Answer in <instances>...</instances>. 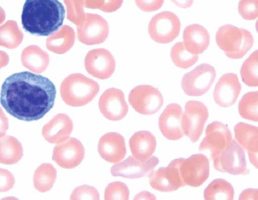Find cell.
<instances>
[{
  "label": "cell",
  "instance_id": "484cf974",
  "mask_svg": "<svg viewBox=\"0 0 258 200\" xmlns=\"http://www.w3.org/2000/svg\"><path fill=\"white\" fill-rule=\"evenodd\" d=\"M235 140L247 153H258V127L239 123L234 128Z\"/></svg>",
  "mask_w": 258,
  "mask_h": 200
},
{
  "label": "cell",
  "instance_id": "5bb4252c",
  "mask_svg": "<svg viewBox=\"0 0 258 200\" xmlns=\"http://www.w3.org/2000/svg\"><path fill=\"white\" fill-rule=\"evenodd\" d=\"M86 71L101 80L108 79L115 69L114 57L108 50L96 49L89 51L84 61Z\"/></svg>",
  "mask_w": 258,
  "mask_h": 200
},
{
  "label": "cell",
  "instance_id": "836d02e7",
  "mask_svg": "<svg viewBox=\"0 0 258 200\" xmlns=\"http://www.w3.org/2000/svg\"><path fill=\"white\" fill-rule=\"evenodd\" d=\"M67 12V19L77 27L86 22L87 14L84 12V0H63Z\"/></svg>",
  "mask_w": 258,
  "mask_h": 200
},
{
  "label": "cell",
  "instance_id": "1f68e13d",
  "mask_svg": "<svg viewBox=\"0 0 258 200\" xmlns=\"http://www.w3.org/2000/svg\"><path fill=\"white\" fill-rule=\"evenodd\" d=\"M171 59L177 67L186 69L191 67L198 61V55H194L185 48L183 42L175 43L171 50Z\"/></svg>",
  "mask_w": 258,
  "mask_h": 200
},
{
  "label": "cell",
  "instance_id": "b9f144b4",
  "mask_svg": "<svg viewBox=\"0 0 258 200\" xmlns=\"http://www.w3.org/2000/svg\"><path fill=\"white\" fill-rule=\"evenodd\" d=\"M177 7L186 9L190 8L194 3V0H171Z\"/></svg>",
  "mask_w": 258,
  "mask_h": 200
},
{
  "label": "cell",
  "instance_id": "8fae6325",
  "mask_svg": "<svg viewBox=\"0 0 258 200\" xmlns=\"http://www.w3.org/2000/svg\"><path fill=\"white\" fill-rule=\"evenodd\" d=\"M232 141V134L226 125L219 121H214L208 125L206 137L200 144V152L208 150L212 161Z\"/></svg>",
  "mask_w": 258,
  "mask_h": 200
},
{
  "label": "cell",
  "instance_id": "4fadbf2b",
  "mask_svg": "<svg viewBox=\"0 0 258 200\" xmlns=\"http://www.w3.org/2000/svg\"><path fill=\"white\" fill-rule=\"evenodd\" d=\"M108 35V22L98 14H87L86 22L77 28L78 40L87 45L104 43Z\"/></svg>",
  "mask_w": 258,
  "mask_h": 200
},
{
  "label": "cell",
  "instance_id": "d4e9b609",
  "mask_svg": "<svg viewBox=\"0 0 258 200\" xmlns=\"http://www.w3.org/2000/svg\"><path fill=\"white\" fill-rule=\"evenodd\" d=\"M75 40L74 29L66 25L47 38L46 47L51 52L62 55L71 49Z\"/></svg>",
  "mask_w": 258,
  "mask_h": 200
},
{
  "label": "cell",
  "instance_id": "9c48e42d",
  "mask_svg": "<svg viewBox=\"0 0 258 200\" xmlns=\"http://www.w3.org/2000/svg\"><path fill=\"white\" fill-rule=\"evenodd\" d=\"M128 101L136 112L144 115L158 113L164 104L160 90L150 85L136 86L130 92Z\"/></svg>",
  "mask_w": 258,
  "mask_h": 200
},
{
  "label": "cell",
  "instance_id": "6da1fadb",
  "mask_svg": "<svg viewBox=\"0 0 258 200\" xmlns=\"http://www.w3.org/2000/svg\"><path fill=\"white\" fill-rule=\"evenodd\" d=\"M56 93L54 84L47 78L28 71L20 72L4 82L0 103L16 119L36 121L53 108Z\"/></svg>",
  "mask_w": 258,
  "mask_h": 200
},
{
  "label": "cell",
  "instance_id": "74e56055",
  "mask_svg": "<svg viewBox=\"0 0 258 200\" xmlns=\"http://www.w3.org/2000/svg\"><path fill=\"white\" fill-rule=\"evenodd\" d=\"M70 199L98 200L100 199V194H99L98 191L94 187L84 185L74 189L71 196H70Z\"/></svg>",
  "mask_w": 258,
  "mask_h": 200
},
{
  "label": "cell",
  "instance_id": "52a82bcc",
  "mask_svg": "<svg viewBox=\"0 0 258 200\" xmlns=\"http://www.w3.org/2000/svg\"><path fill=\"white\" fill-rule=\"evenodd\" d=\"M214 168L220 172H227L232 175H247L249 170L247 168L244 148L236 142H232L213 160Z\"/></svg>",
  "mask_w": 258,
  "mask_h": 200
},
{
  "label": "cell",
  "instance_id": "8d00e7d4",
  "mask_svg": "<svg viewBox=\"0 0 258 200\" xmlns=\"http://www.w3.org/2000/svg\"><path fill=\"white\" fill-rule=\"evenodd\" d=\"M238 12L243 20H256L258 18V0H240Z\"/></svg>",
  "mask_w": 258,
  "mask_h": 200
},
{
  "label": "cell",
  "instance_id": "277c9868",
  "mask_svg": "<svg viewBox=\"0 0 258 200\" xmlns=\"http://www.w3.org/2000/svg\"><path fill=\"white\" fill-rule=\"evenodd\" d=\"M216 41L219 48L229 58H243L253 47L254 40L251 33L232 25H224L216 33Z\"/></svg>",
  "mask_w": 258,
  "mask_h": 200
},
{
  "label": "cell",
  "instance_id": "603a6c76",
  "mask_svg": "<svg viewBox=\"0 0 258 200\" xmlns=\"http://www.w3.org/2000/svg\"><path fill=\"white\" fill-rule=\"evenodd\" d=\"M132 155L136 159L144 162L150 159L156 151V137L149 131L137 132L129 140Z\"/></svg>",
  "mask_w": 258,
  "mask_h": 200
},
{
  "label": "cell",
  "instance_id": "f35d334b",
  "mask_svg": "<svg viewBox=\"0 0 258 200\" xmlns=\"http://www.w3.org/2000/svg\"><path fill=\"white\" fill-rule=\"evenodd\" d=\"M135 2L142 11L153 12L158 11L162 7L164 0H135Z\"/></svg>",
  "mask_w": 258,
  "mask_h": 200
},
{
  "label": "cell",
  "instance_id": "2e32d148",
  "mask_svg": "<svg viewBox=\"0 0 258 200\" xmlns=\"http://www.w3.org/2000/svg\"><path fill=\"white\" fill-rule=\"evenodd\" d=\"M150 184L153 189L162 192H169L183 187L179 170L178 159L173 160L167 168L152 171L148 175Z\"/></svg>",
  "mask_w": 258,
  "mask_h": 200
},
{
  "label": "cell",
  "instance_id": "7402d4cb",
  "mask_svg": "<svg viewBox=\"0 0 258 200\" xmlns=\"http://www.w3.org/2000/svg\"><path fill=\"white\" fill-rule=\"evenodd\" d=\"M183 40L187 51L192 54L199 55L208 48L210 36L204 27L199 24H192L185 28Z\"/></svg>",
  "mask_w": 258,
  "mask_h": 200
},
{
  "label": "cell",
  "instance_id": "e0dca14e",
  "mask_svg": "<svg viewBox=\"0 0 258 200\" xmlns=\"http://www.w3.org/2000/svg\"><path fill=\"white\" fill-rule=\"evenodd\" d=\"M158 163L159 160L156 156H152L144 162L136 159L134 156H129L122 162L113 165L111 168V174L114 177L124 178H143L148 176Z\"/></svg>",
  "mask_w": 258,
  "mask_h": 200
},
{
  "label": "cell",
  "instance_id": "5b68a950",
  "mask_svg": "<svg viewBox=\"0 0 258 200\" xmlns=\"http://www.w3.org/2000/svg\"><path fill=\"white\" fill-rule=\"evenodd\" d=\"M178 162L183 187L201 186L209 178L210 160L204 154H194L187 159L178 158Z\"/></svg>",
  "mask_w": 258,
  "mask_h": 200
},
{
  "label": "cell",
  "instance_id": "7c38bea8",
  "mask_svg": "<svg viewBox=\"0 0 258 200\" xmlns=\"http://www.w3.org/2000/svg\"><path fill=\"white\" fill-rule=\"evenodd\" d=\"M85 156L83 144L75 138L57 144L53 150L52 159L61 168L73 169L79 166Z\"/></svg>",
  "mask_w": 258,
  "mask_h": 200
},
{
  "label": "cell",
  "instance_id": "9a60e30c",
  "mask_svg": "<svg viewBox=\"0 0 258 200\" xmlns=\"http://www.w3.org/2000/svg\"><path fill=\"white\" fill-rule=\"evenodd\" d=\"M99 109L105 118L109 121L122 120L128 113V105L121 90L110 88L101 95Z\"/></svg>",
  "mask_w": 258,
  "mask_h": 200
},
{
  "label": "cell",
  "instance_id": "7a4b0ae2",
  "mask_svg": "<svg viewBox=\"0 0 258 200\" xmlns=\"http://www.w3.org/2000/svg\"><path fill=\"white\" fill-rule=\"evenodd\" d=\"M65 16V8L58 0H26L22 24L31 34L49 36L62 26Z\"/></svg>",
  "mask_w": 258,
  "mask_h": 200
},
{
  "label": "cell",
  "instance_id": "44dd1931",
  "mask_svg": "<svg viewBox=\"0 0 258 200\" xmlns=\"http://www.w3.org/2000/svg\"><path fill=\"white\" fill-rule=\"evenodd\" d=\"M74 124L67 115L59 113L43 126V137L51 144H59L69 139Z\"/></svg>",
  "mask_w": 258,
  "mask_h": 200
},
{
  "label": "cell",
  "instance_id": "ab89813d",
  "mask_svg": "<svg viewBox=\"0 0 258 200\" xmlns=\"http://www.w3.org/2000/svg\"><path fill=\"white\" fill-rule=\"evenodd\" d=\"M1 192H6L13 188L14 184H15V178L11 172L9 171L5 170V169H1Z\"/></svg>",
  "mask_w": 258,
  "mask_h": 200
},
{
  "label": "cell",
  "instance_id": "ffe728a7",
  "mask_svg": "<svg viewBox=\"0 0 258 200\" xmlns=\"http://www.w3.org/2000/svg\"><path fill=\"white\" fill-rule=\"evenodd\" d=\"M98 150L101 158L107 162H121L127 154L124 138L117 133H107L99 140Z\"/></svg>",
  "mask_w": 258,
  "mask_h": 200
},
{
  "label": "cell",
  "instance_id": "30bf717a",
  "mask_svg": "<svg viewBox=\"0 0 258 200\" xmlns=\"http://www.w3.org/2000/svg\"><path fill=\"white\" fill-rule=\"evenodd\" d=\"M208 117V109L203 103L190 101L185 104L182 118L183 133L193 143L201 137Z\"/></svg>",
  "mask_w": 258,
  "mask_h": 200
},
{
  "label": "cell",
  "instance_id": "3957f363",
  "mask_svg": "<svg viewBox=\"0 0 258 200\" xmlns=\"http://www.w3.org/2000/svg\"><path fill=\"white\" fill-rule=\"evenodd\" d=\"M100 85L96 81L80 73L68 76L60 86L61 98L70 107L85 106L97 96Z\"/></svg>",
  "mask_w": 258,
  "mask_h": 200
},
{
  "label": "cell",
  "instance_id": "ee69618b",
  "mask_svg": "<svg viewBox=\"0 0 258 200\" xmlns=\"http://www.w3.org/2000/svg\"><path fill=\"white\" fill-rule=\"evenodd\" d=\"M255 29H256V31L258 34V20H257L256 24H255Z\"/></svg>",
  "mask_w": 258,
  "mask_h": 200
},
{
  "label": "cell",
  "instance_id": "ac0fdd59",
  "mask_svg": "<svg viewBox=\"0 0 258 200\" xmlns=\"http://www.w3.org/2000/svg\"><path fill=\"white\" fill-rule=\"evenodd\" d=\"M183 110L176 103L168 105L159 118V128L166 139L177 140L184 136L182 127Z\"/></svg>",
  "mask_w": 258,
  "mask_h": 200
},
{
  "label": "cell",
  "instance_id": "d6986e66",
  "mask_svg": "<svg viewBox=\"0 0 258 200\" xmlns=\"http://www.w3.org/2000/svg\"><path fill=\"white\" fill-rule=\"evenodd\" d=\"M241 90V84L237 75L225 74L219 79L214 88V101L224 108L232 107L236 103Z\"/></svg>",
  "mask_w": 258,
  "mask_h": 200
},
{
  "label": "cell",
  "instance_id": "d590c367",
  "mask_svg": "<svg viewBox=\"0 0 258 200\" xmlns=\"http://www.w3.org/2000/svg\"><path fill=\"white\" fill-rule=\"evenodd\" d=\"M123 2V0H84L85 8L98 9L106 13L117 11L121 8Z\"/></svg>",
  "mask_w": 258,
  "mask_h": 200
},
{
  "label": "cell",
  "instance_id": "f546056e",
  "mask_svg": "<svg viewBox=\"0 0 258 200\" xmlns=\"http://www.w3.org/2000/svg\"><path fill=\"white\" fill-rule=\"evenodd\" d=\"M235 191L232 184L224 179H216L208 185L204 190L206 200L226 199L234 198Z\"/></svg>",
  "mask_w": 258,
  "mask_h": 200
},
{
  "label": "cell",
  "instance_id": "83f0119b",
  "mask_svg": "<svg viewBox=\"0 0 258 200\" xmlns=\"http://www.w3.org/2000/svg\"><path fill=\"white\" fill-rule=\"evenodd\" d=\"M57 178L56 169L50 164H42L38 167L34 175L35 188L41 193L50 190Z\"/></svg>",
  "mask_w": 258,
  "mask_h": 200
},
{
  "label": "cell",
  "instance_id": "d6a6232c",
  "mask_svg": "<svg viewBox=\"0 0 258 200\" xmlns=\"http://www.w3.org/2000/svg\"><path fill=\"white\" fill-rule=\"evenodd\" d=\"M241 79L250 87L258 86V49L243 62L240 70Z\"/></svg>",
  "mask_w": 258,
  "mask_h": 200
},
{
  "label": "cell",
  "instance_id": "8992f818",
  "mask_svg": "<svg viewBox=\"0 0 258 200\" xmlns=\"http://www.w3.org/2000/svg\"><path fill=\"white\" fill-rule=\"evenodd\" d=\"M216 77L214 67L207 63L201 64L183 76L181 88L187 95L202 96L211 88Z\"/></svg>",
  "mask_w": 258,
  "mask_h": 200
},
{
  "label": "cell",
  "instance_id": "e575fe53",
  "mask_svg": "<svg viewBox=\"0 0 258 200\" xmlns=\"http://www.w3.org/2000/svg\"><path fill=\"white\" fill-rule=\"evenodd\" d=\"M130 190L126 184L121 181L109 183L105 189L104 199L106 200L129 199Z\"/></svg>",
  "mask_w": 258,
  "mask_h": 200
},
{
  "label": "cell",
  "instance_id": "cb8c5ba5",
  "mask_svg": "<svg viewBox=\"0 0 258 200\" xmlns=\"http://www.w3.org/2000/svg\"><path fill=\"white\" fill-rule=\"evenodd\" d=\"M21 60L24 67L36 74L43 73L49 64V57L38 45H32L22 51Z\"/></svg>",
  "mask_w": 258,
  "mask_h": 200
},
{
  "label": "cell",
  "instance_id": "ba28073f",
  "mask_svg": "<svg viewBox=\"0 0 258 200\" xmlns=\"http://www.w3.org/2000/svg\"><path fill=\"white\" fill-rule=\"evenodd\" d=\"M180 29V21L175 14L163 12L151 20L148 32L156 43L166 44L172 42L179 36Z\"/></svg>",
  "mask_w": 258,
  "mask_h": 200
},
{
  "label": "cell",
  "instance_id": "60d3db41",
  "mask_svg": "<svg viewBox=\"0 0 258 200\" xmlns=\"http://www.w3.org/2000/svg\"><path fill=\"white\" fill-rule=\"evenodd\" d=\"M239 200H258V189H246L242 191L239 197Z\"/></svg>",
  "mask_w": 258,
  "mask_h": 200
},
{
  "label": "cell",
  "instance_id": "7bdbcfd3",
  "mask_svg": "<svg viewBox=\"0 0 258 200\" xmlns=\"http://www.w3.org/2000/svg\"><path fill=\"white\" fill-rule=\"evenodd\" d=\"M247 154H248L249 162L255 168L258 169V153H250L249 152Z\"/></svg>",
  "mask_w": 258,
  "mask_h": 200
},
{
  "label": "cell",
  "instance_id": "4dcf8cb0",
  "mask_svg": "<svg viewBox=\"0 0 258 200\" xmlns=\"http://www.w3.org/2000/svg\"><path fill=\"white\" fill-rule=\"evenodd\" d=\"M238 111L243 119L258 123V91L245 94L239 101Z\"/></svg>",
  "mask_w": 258,
  "mask_h": 200
},
{
  "label": "cell",
  "instance_id": "4316f807",
  "mask_svg": "<svg viewBox=\"0 0 258 200\" xmlns=\"http://www.w3.org/2000/svg\"><path fill=\"white\" fill-rule=\"evenodd\" d=\"M23 157L22 144L15 137L6 135L0 140V162L12 165L19 162Z\"/></svg>",
  "mask_w": 258,
  "mask_h": 200
},
{
  "label": "cell",
  "instance_id": "f1b7e54d",
  "mask_svg": "<svg viewBox=\"0 0 258 200\" xmlns=\"http://www.w3.org/2000/svg\"><path fill=\"white\" fill-rule=\"evenodd\" d=\"M24 34L15 21L10 20L2 25L0 29V45L9 49L16 48L21 44Z\"/></svg>",
  "mask_w": 258,
  "mask_h": 200
}]
</instances>
